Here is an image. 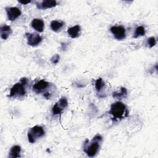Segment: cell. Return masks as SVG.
Masks as SVG:
<instances>
[{"mask_svg":"<svg viewBox=\"0 0 158 158\" xmlns=\"http://www.w3.org/2000/svg\"><path fill=\"white\" fill-rule=\"evenodd\" d=\"M21 147L19 145H14L10 149L8 157L9 158H17L21 157Z\"/></svg>","mask_w":158,"mask_h":158,"instance_id":"5bb4252c","label":"cell"},{"mask_svg":"<svg viewBox=\"0 0 158 158\" xmlns=\"http://www.w3.org/2000/svg\"><path fill=\"white\" fill-rule=\"evenodd\" d=\"M69 36L72 38H77L80 36L81 33V28L79 25H76L73 27H70L67 30Z\"/></svg>","mask_w":158,"mask_h":158,"instance_id":"4fadbf2b","label":"cell"},{"mask_svg":"<svg viewBox=\"0 0 158 158\" xmlns=\"http://www.w3.org/2000/svg\"><path fill=\"white\" fill-rule=\"evenodd\" d=\"M109 114L112 116L114 121H120L128 116V110L127 106L121 101H117L112 103L110 106Z\"/></svg>","mask_w":158,"mask_h":158,"instance_id":"7a4b0ae2","label":"cell"},{"mask_svg":"<svg viewBox=\"0 0 158 158\" xmlns=\"http://www.w3.org/2000/svg\"><path fill=\"white\" fill-rule=\"evenodd\" d=\"M25 36L27 44L33 47L38 46L43 40L42 36L37 33H26Z\"/></svg>","mask_w":158,"mask_h":158,"instance_id":"ba28073f","label":"cell"},{"mask_svg":"<svg viewBox=\"0 0 158 158\" xmlns=\"http://www.w3.org/2000/svg\"><path fill=\"white\" fill-rule=\"evenodd\" d=\"M59 60H60V56L59 54H56L52 56V57L50 59V61L52 64H57L59 62Z\"/></svg>","mask_w":158,"mask_h":158,"instance_id":"ffe728a7","label":"cell"},{"mask_svg":"<svg viewBox=\"0 0 158 158\" xmlns=\"http://www.w3.org/2000/svg\"><path fill=\"white\" fill-rule=\"evenodd\" d=\"M146 33L144 27L143 26H138L136 29L133 34V38H137L139 36H144Z\"/></svg>","mask_w":158,"mask_h":158,"instance_id":"ac0fdd59","label":"cell"},{"mask_svg":"<svg viewBox=\"0 0 158 158\" xmlns=\"http://www.w3.org/2000/svg\"><path fill=\"white\" fill-rule=\"evenodd\" d=\"M28 83V79L25 77L22 78L20 81L15 83L10 88V93L7 95L9 98L22 99L27 94V86Z\"/></svg>","mask_w":158,"mask_h":158,"instance_id":"3957f363","label":"cell"},{"mask_svg":"<svg viewBox=\"0 0 158 158\" xmlns=\"http://www.w3.org/2000/svg\"><path fill=\"white\" fill-rule=\"evenodd\" d=\"M45 135V131L42 126L35 125L30 128L27 132V138L28 142L33 144L38 139L44 136Z\"/></svg>","mask_w":158,"mask_h":158,"instance_id":"5b68a950","label":"cell"},{"mask_svg":"<svg viewBox=\"0 0 158 158\" xmlns=\"http://www.w3.org/2000/svg\"><path fill=\"white\" fill-rule=\"evenodd\" d=\"M12 33V31L11 27L9 25L5 24L1 26L0 34H1V38L2 40H7Z\"/></svg>","mask_w":158,"mask_h":158,"instance_id":"7c38bea8","label":"cell"},{"mask_svg":"<svg viewBox=\"0 0 158 158\" xmlns=\"http://www.w3.org/2000/svg\"><path fill=\"white\" fill-rule=\"evenodd\" d=\"M31 27L38 32H43L44 28V23L43 20L40 19H34L31 22Z\"/></svg>","mask_w":158,"mask_h":158,"instance_id":"8fae6325","label":"cell"},{"mask_svg":"<svg viewBox=\"0 0 158 158\" xmlns=\"http://www.w3.org/2000/svg\"><path fill=\"white\" fill-rule=\"evenodd\" d=\"M110 31L117 40H123L126 37V30L122 25L112 26L110 27Z\"/></svg>","mask_w":158,"mask_h":158,"instance_id":"52a82bcc","label":"cell"},{"mask_svg":"<svg viewBox=\"0 0 158 158\" xmlns=\"http://www.w3.org/2000/svg\"><path fill=\"white\" fill-rule=\"evenodd\" d=\"M5 10L9 21H14L22 14L20 9L17 7H6Z\"/></svg>","mask_w":158,"mask_h":158,"instance_id":"9c48e42d","label":"cell"},{"mask_svg":"<svg viewBox=\"0 0 158 158\" xmlns=\"http://www.w3.org/2000/svg\"><path fill=\"white\" fill-rule=\"evenodd\" d=\"M65 43H62V47H61V48L63 49V50H65V49H66V47H65Z\"/></svg>","mask_w":158,"mask_h":158,"instance_id":"7402d4cb","label":"cell"},{"mask_svg":"<svg viewBox=\"0 0 158 158\" xmlns=\"http://www.w3.org/2000/svg\"><path fill=\"white\" fill-rule=\"evenodd\" d=\"M18 2H19L20 4H22L25 5V4H28V3H30V2H31V1H18Z\"/></svg>","mask_w":158,"mask_h":158,"instance_id":"44dd1931","label":"cell"},{"mask_svg":"<svg viewBox=\"0 0 158 158\" xmlns=\"http://www.w3.org/2000/svg\"><path fill=\"white\" fill-rule=\"evenodd\" d=\"M35 4L38 9H47L56 7L57 3L55 0H43L41 2H35Z\"/></svg>","mask_w":158,"mask_h":158,"instance_id":"30bf717a","label":"cell"},{"mask_svg":"<svg viewBox=\"0 0 158 158\" xmlns=\"http://www.w3.org/2000/svg\"><path fill=\"white\" fill-rule=\"evenodd\" d=\"M102 141V137L99 133L96 134L91 141L86 139L83 143V151L89 157L96 156L99 152Z\"/></svg>","mask_w":158,"mask_h":158,"instance_id":"6da1fadb","label":"cell"},{"mask_svg":"<svg viewBox=\"0 0 158 158\" xmlns=\"http://www.w3.org/2000/svg\"><path fill=\"white\" fill-rule=\"evenodd\" d=\"M128 91L126 88L121 87L119 91H114L112 93V97L115 99L121 100L127 96Z\"/></svg>","mask_w":158,"mask_h":158,"instance_id":"2e32d148","label":"cell"},{"mask_svg":"<svg viewBox=\"0 0 158 158\" xmlns=\"http://www.w3.org/2000/svg\"><path fill=\"white\" fill-rule=\"evenodd\" d=\"M64 25L65 23L62 20H52L50 23V27L54 32L60 31Z\"/></svg>","mask_w":158,"mask_h":158,"instance_id":"9a60e30c","label":"cell"},{"mask_svg":"<svg viewBox=\"0 0 158 158\" xmlns=\"http://www.w3.org/2000/svg\"><path fill=\"white\" fill-rule=\"evenodd\" d=\"M52 86L53 85L49 82L44 80H40L33 85L32 89L36 94H43V96L46 99H49L51 98L52 94L51 91L48 90V88H51Z\"/></svg>","mask_w":158,"mask_h":158,"instance_id":"277c9868","label":"cell"},{"mask_svg":"<svg viewBox=\"0 0 158 158\" xmlns=\"http://www.w3.org/2000/svg\"><path fill=\"white\" fill-rule=\"evenodd\" d=\"M147 43L149 47V48H152L153 46H154L156 44V39L154 36H151L150 38H149L147 40Z\"/></svg>","mask_w":158,"mask_h":158,"instance_id":"d6986e66","label":"cell"},{"mask_svg":"<svg viewBox=\"0 0 158 158\" xmlns=\"http://www.w3.org/2000/svg\"><path fill=\"white\" fill-rule=\"evenodd\" d=\"M68 106V101L66 97L62 96L56 102L52 107V113L54 115H60L64 110Z\"/></svg>","mask_w":158,"mask_h":158,"instance_id":"8992f818","label":"cell"},{"mask_svg":"<svg viewBox=\"0 0 158 158\" xmlns=\"http://www.w3.org/2000/svg\"><path fill=\"white\" fill-rule=\"evenodd\" d=\"M94 86H95V89L96 91L98 93H99L102 91V89L105 86V83L101 78H99L95 81Z\"/></svg>","mask_w":158,"mask_h":158,"instance_id":"e0dca14e","label":"cell"}]
</instances>
